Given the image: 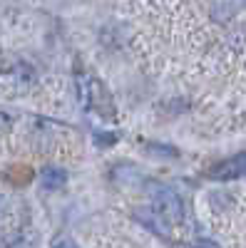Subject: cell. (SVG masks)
<instances>
[{"instance_id":"cell-1","label":"cell","mask_w":246,"mask_h":248,"mask_svg":"<svg viewBox=\"0 0 246 248\" xmlns=\"http://www.w3.org/2000/svg\"><path fill=\"white\" fill-rule=\"evenodd\" d=\"M152 206H154V214L167 221V223H179L184 218V206L181 199L177 196V191L167 189V186H159L152 194Z\"/></svg>"},{"instance_id":"cell-2","label":"cell","mask_w":246,"mask_h":248,"mask_svg":"<svg viewBox=\"0 0 246 248\" xmlns=\"http://www.w3.org/2000/svg\"><path fill=\"white\" fill-rule=\"evenodd\" d=\"M85 94V102H87V107L92 112H97L99 117H107V119H115V105H112V99L105 90V85H102L99 79L95 77H87L85 79V90H82Z\"/></svg>"},{"instance_id":"cell-3","label":"cell","mask_w":246,"mask_h":248,"mask_svg":"<svg viewBox=\"0 0 246 248\" xmlns=\"http://www.w3.org/2000/svg\"><path fill=\"white\" fill-rule=\"evenodd\" d=\"M209 176L216 179V181H229V179L246 176V152H241V154H236V156H231L227 161L216 164V167L209 171Z\"/></svg>"},{"instance_id":"cell-4","label":"cell","mask_w":246,"mask_h":248,"mask_svg":"<svg viewBox=\"0 0 246 248\" xmlns=\"http://www.w3.org/2000/svg\"><path fill=\"white\" fill-rule=\"evenodd\" d=\"M65 181H67V174L63 169H57V167H48V169H43V174H40V184H43V189H48V191L63 189Z\"/></svg>"},{"instance_id":"cell-5","label":"cell","mask_w":246,"mask_h":248,"mask_svg":"<svg viewBox=\"0 0 246 248\" xmlns=\"http://www.w3.org/2000/svg\"><path fill=\"white\" fill-rule=\"evenodd\" d=\"M52 248H77V243L72 238H60V241L52 243Z\"/></svg>"},{"instance_id":"cell-6","label":"cell","mask_w":246,"mask_h":248,"mask_svg":"<svg viewBox=\"0 0 246 248\" xmlns=\"http://www.w3.org/2000/svg\"><path fill=\"white\" fill-rule=\"evenodd\" d=\"M197 248H219V246H216V243H212V241H201Z\"/></svg>"},{"instance_id":"cell-7","label":"cell","mask_w":246,"mask_h":248,"mask_svg":"<svg viewBox=\"0 0 246 248\" xmlns=\"http://www.w3.org/2000/svg\"><path fill=\"white\" fill-rule=\"evenodd\" d=\"M0 206H3V199H0Z\"/></svg>"}]
</instances>
